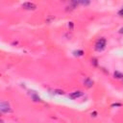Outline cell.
I'll return each instance as SVG.
<instances>
[{
  "instance_id": "cell-1",
  "label": "cell",
  "mask_w": 123,
  "mask_h": 123,
  "mask_svg": "<svg viewBox=\"0 0 123 123\" xmlns=\"http://www.w3.org/2000/svg\"><path fill=\"white\" fill-rule=\"evenodd\" d=\"M106 46V39L105 38H99L95 43V49L97 51H102Z\"/></svg>"
},
{
  "instance_id": "cell-2",
  "label": "cell",
  "mask_w": 123,
  "mask_h": 123,
  "mask_svg": "<svg viewBox=\"0 0 123 123\" xmlns=\"http://www.w3.org/2000/svg\"><path fill=\"white\" fill-rule=\"evenodd\" d=\"M0 110L2 112H9L11 111V107L8 102H1L0 103Z\"/></svg>"
},
{
  "instance_id": "cell-3",
  "label": "cell",
  "mask_w": 123,
  "mask_h": 123,
  "mask_svg": "<svg viewBox=\"0 0 123 123\" xmlns=\"http://www.w3.org/2000/svg\"><path fill=\"white\" fill-rule=\"evenodd\" d=\"M22 7L24 8V9H26V10H36V8H37V6H36V4H34V3H31V2H25V3H23L22 4Z\"/></svg>"
},
{
  "instance_id": "cell-4",
  "label": "cell",
  "mask_w": 123,
  "mask_h": 123,
  "mask_svg": "<svg viewBox=\"0 0 123 123\" xmlns=\"http://www.w3.org/2000/svg\"><path fill=\"white\" fill-rule=\"evenodd\" d=\"M82 95H83V92H82L81 90H78V91H74V92L70 93V94H69V98H71V99H76V98L81 97Z\"/></svg>"
},
{
  "instance_id": "cell-5",
  "label": "cell",
  "mask_w": 123,
  "mask_h": 123,
  "mask_svg": "<svg viewBox=\"0 0 123 123\" xmlns=\"http://www.w3.org/2000/svg\"><path fill=\"white\" fill-rule=\"evenodd\" d=\"M113 76H114V78H116V79H121V78H123V74L120 73L119 71H115V72L113 73Z\"/></svg>"
},
{
  "instance_id": "cell-6",
  "label": "cell",
  "mask_w": 123,
  "mask_h": 123,
  "mask_svg": "<svg viewBox=\"0 0 123 123\" xmlns=\"http://www.w3.org/2000/svg\"><path fill=\"white\" fill-rule=\"evenodd\" d=\"M92 84H93L92 81H90L89 79H86V80H85V85H86L87 87H90V86H92Z\"/></svg>"
},
{
  "instance_id": "cell-7",
  "label": "cell",
  "mask_w": 123,
  "mask_h": 123,
  "mask_svg": "<svg viewBox=\"0 0 123 123\" xmlns=\"http://www.w3.org/2000/svg\"><path fill=\"white\" fill-rule=\"evenodd\" d=\"M118 14H119V15H121V16H123V8L118 12Z\"/></svg>"
},
{
  "instance_id": "cell-8",
  "label": "cell",
  "mask_w": 123,
  "mask_h": 123,
  "mask_svg": "<svg viewBox=\"0 0 123 123\" xmlns=\"http://www.w3.org/2000/svg\"><path fill=\"white\" fill-rule=\"evenodd\" d=\"M56 91V93H58V94H63V91L62 90H55Z\"/></svg>"
},
{
  "instance_id": "cell-9",
  "label": "cell",
  "mask_w": 123,
  "mask_h": 123,
  "mask_svg": "<svg viewBox=\"0 0 123 123\" xmlns=\"http://www.w3.org/2000/svg\"><path fill=\"white\" fill-rule=\"evenodd\" d=\"M119 33H120V34H123V27H122V28L119 30Z\"/></svg>"
}]
</instances>
